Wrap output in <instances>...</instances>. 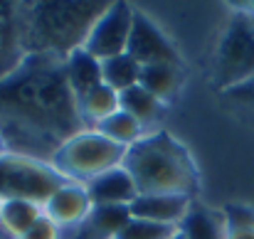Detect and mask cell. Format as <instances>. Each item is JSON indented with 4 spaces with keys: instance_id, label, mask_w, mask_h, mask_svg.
<instances>
[{
    "instance_id": "obj_20",
    "label": "cell",
    "mask_w": 254,
    "mask_h": 239,
    "mask_svg": "<svg viewBox=\"0 0 254 239\" xmlns=\"http://www.w3.org/2000/svg\"><path fill=\"white\" fill-rule=\"evenodd\" d=\"M178 232L183 235V239H225L222 222L202 207H190L183 222L178 225Z\"/></svg>"
},
{
    "instance_id": "obj_25",
    "label": "cell",
    "mask_w": 254,
    "mask_h": 239,
    "mask_svg": "<svg viewBox=\"0 0 254 239\" xmlns=\"http://www.w3.org/2000/svg\"><path fill=\"white\" fill-rule=\"evenodd\" d=\"M230 239H254V230H242V232H232Z\"/></svg>"
},
{
    "instance_id": "obj_29",
    "label": "cell",
    "mask_w": 254,
    "mask_h": 239,
    "mask_svg": "<svg viewBox=\"0 0 254 239\" xmlns=\"http://www.w3.org/2000/svg\"><path fill=\"white\" fill-rule=\"evenodd\" d=\"M2 202H5V200H2V197H0V210H2Z\"/></svg>"
},
{
    "instance_id": "obj_22",
    "label": "cell",
    "mask_w": 254,
    "mask_h": 239,
    "mask_svg": "<svg viewBox=\"0 0 254 239\" xmlns=\"http://www.w3.org/2000/svg\"><path fill=\"white\" fill-rule=\"evenodd\" d=\"M175 235H178V227L156 225V222H148V220L131 217L128 225L119 232L116 239H173Z\"/></svg>"
},
{
    "instance_id": "obj_3",
    "label": "cell",
    "mask_w": 254,
    "mask_h": 239,
    "mask_svg": "<svg viewBox=\"0 0 254 239\" xmlns=\"http://www.w3.org/2000/svg\"><path fill=\"white\" fill-rule=\"evenodd\" d=\"M138 195H188L195 190V168L188 151L168 133H151L126 148L121 163Z\"/></svg>"
},
{
    "instance_id": "obj_2",
    "label": "cell",
    "mask_w": 254,
    "mask_h": 239,
    "mask_svg": "<svg viewBox=\"0 0 254 239\" xmlns=\"http://www.w3.org/2000/svg\"><path fill=\"white\" fill-rule=\"evenodd\" d=\"M109 2L99 0H45L27 5V50L30 55H55L67 60L82 50Z\"/></svg>"
},
{
    "instance_id": "obj_5",
    "label": "cell",
    "mask_w": 254,
    "mask_h": 239,
    "mask_svg": "<svg viewBox=\"0 0 254 239\" xmlns=\"http://www.w3.org/2000/svg\"><path fill=\"white\" fill-rule=\"evenodd\" d=\"M67 180L47 163L12 156H0V197L2 200H30L45 207L52 192Z\"/></svg>"
},
{
    "instance_id": "obj_12",
    "label": "cell",
    "mask_w": 254,
    "mask_h": 239,
    "mask_svg": "<svg viewBox=\"0 0 254 239\" xmlns=\"http://www.w3.org/2000/svg\"><path fill=\"white\" fill-rule=\"evenodd\" d=\"M131 210L126 205L114 207H91L82 225L62 232V239H116L119 232L128 225Z\"/></svg>"
},
{
    "instance_id": "obj_16",
    "label": "cell",
    "mask_w": 254,
    "mask_h": 239,
    "mask_svg": "<svg viewBox=\"0 0 254 239\" xmlns=\"http://www.w3.org/2000/svg\"><path fill=\"white\" fill-rule=\"evenodd\" d=\"M119 109L126 111L128 116H133V119L146 128L148 123H156V121L161 119V114H163V101L156 99L151 91H146V89L138 84V86H133V89L119 94Z\"/></svg>"
},
{
    "instance_id": "obj_8",
    "label": "cell",
    "mask_w": 254,
    "mask_h": 239,
    "mask_svg": "<svg viewBox=\"0 0 254 239\" xmlns=\"http://www.w3.org/2000/svg\"><path fill=\"white\" fill-rule=\"evenodd\" d=\"M27 55V5L0 2V79L12 74Z\"/></svg>"
},
{
    "instance_id": "obj_4",
    "label": "cell",
    "mask_w": 254,
    "mask_h": 239,
    "mask_svg": "<svg viewBox=\"0 0 254 239\" xmlns=\"http://www.w3.org/2000/svg\"><path fill=\"white\" fill-rule=\"evenodd\" d=\"M126 158V146H119L101 136L99 131H82L74 138H69L57 156L52 158V168L69 182H89L99 178L101 173L119 168Z\"/></svg>"
},
{
    "instance_id": "obj_26",
    "label": "cell",
    "mask_w": 254,
    "mask_h": 239,
    "mask_svg": "<svg viewBox=\"0 0 254 239\" xmlns=\"http://www.w3.org/2000/svg\"><path fill=\"white\" fill-rule=\"evenodd\" d=\"M7 151H5V146H2V141H0V156H5Z\"/></svg>"
},
{
    "instance_id": "obj_10",
    "label": "cell",
    "mask_w": 254,
    "mask_h": 239,
    "mask_svg": "<svg viewBox=\"0 0 254 239\" xmlns=\"http://www.w3.org/2000/svg\"><path fill=\"white\" fill-rule=\"evenodd\" d=\"M91 200H89V195H86V187L84 185H79V182H64V185H60L55 192H52V197L45 202V215L62 230V232H67V230H74L77 225H82L84 222V217L91 212Z\"/></svg>"
},
{
    "instance_id": "obj_21",
    "label": "cell",
    "mask_w": 254,
    "mask_h": 239,
    "mask_svg": "<svg viewBox=\"0 0 254 239\" xmlns=\"http://www.w3.org/2000/svg\"><path fill=\"white\" fill-rule=\"evenodd\" d=\"M79 109H82V116H84L86 123L96 126L119 111V94L114 89H109L106 84H101L94 91H89L84 99H79Z\"/></svg>"
},
{
    "instance_id": "obj_15",
    "label": "cell",
    "mask_w": 254,
    "mask_h": 239,
    "mask_svg": "<svg viewBox=\"0 0 254 239\" xmlns=\"http://www.w3.org/2000/svg\"><path fill=\"white\" fill-rule=\"evenodd\" d=\"M45 207L30 200H5L0 210V230L10 239H20L40 217Z\"/></svg>"
},
{
    "instance_id": "obj_19",
    "label": "cell",
    "mask_w": 254,
    "mask_h": 239,
    "mask_svg": "<svg viewBox=\"0 0 254 239\" xmlns=\"http://www.w3.org/2000/svg\"><path fill=\"white\" fill-rule=\"evenodd\" d=\"M180 67H170V64H153V67H141V86L146 91H151L156 99L166 101L170 99L178 89H180Z\"/></svg>"
},
{
    "instance_id": "obj_6",
    "label": "cell",
    "mask_w": 254,
    "mask_h": 239,
    "mask_svg": "<svg viewBox=\"0 0 254 239\" xmlns=\"http://www.w3.org/2000/svg\"><path fill=\"white\" fill-rule=\"evenodd\" d=\"M254 77V20L247 15L235 17L217 47L215 79L227 91Z\"/></svg>"
},
{
    "instance_id": "obj_7",
    "label": "cell",
    "mask_w": 254,
    "mask_h": 239,
    "mask_svg": "<svg viewBox=\"0 0 254 239\" xmlns=\"http://www.w3.org/2000/svg\"><path fill=\"white\" fill-rule=\"evenodd\" d=\"M133 10L126 2H109V7L101 12V17L94 22L89 37L84 42V50L94 55L99 62L126 55L128 37L133 27Z\"/></svg>"
},
{
    "instance_id": "obj_13",
    "label": "cell",
    "mask_w": 254,
    "mask_h": 239,
    "mask_svg": "<svg viewBox=\"0 0 254 239\" xmlns=\"http://www.w3.org/2000/svg\"><path fill=\"white\" fill-rule=\"evenodd\" d=\"M128 210L131 217L178 227L190 210V197L188 195H138L128 205Z\"/></svg>"
},
{
    "instance_id": "obj_1",
    "label": "cell",
    "mask_w": 254,
    "mask_h": 239,
    "mask_svg": "<svg viewBox=\"0 0 254 239\" xmlns=\"http://www.w3.org/2000/svg\"><path fill=\"white\" fill-rule=\"evenodd\" d=\"M84 126L62 57L27 55L0 79V141L7 153L50 165L69 138L86 131Z\"/></svg>"
},
{
    "instance_id": "obj_18",
    "label": "cell",
    "mask_w": 254,
    "mask_h": 239,
    "mask_svg": "<svg viewBox=\"0 0 254 239\" xmlns=\"http://www.w3.org/2000/svg\"><path fill=\"white\" fill-rule=\"evenodd\" d=\"M94 131H99L109 141H114L119 146H126V148L143 138V126L133 116H128L126 111H121V109L116 114H111L109 119H104L101 123H96Z\"/></svg>"
},
{
    "instance_id": "obj_17",
    "label": "cell",
    "mask_w": 254,
    "mask_h": 239,
    "mask_svg": "<svg viewBox=\"0 0 254 239\" xmlns=\"http://www.w3.org/2000/svg\"><path fill=\"white\" fill-rule=\"evenodd\" d=\"M101 81L114 89L116 94H124L141 81V64L131 55H119L101 62Z\"/></svg>"
},
{
    "instance_id": "obj_11",
    "label": "cell",
    "mask_w": 254,
    "mask_h": 239,
    "mask_svg": "<svg viewBox=\"0 0 254 239\" xmlns=\"http://www.w3.org/2000/svg\"><path fill=\"white\" fill-rule=\"evenodd\" d=\"M84 187L94 207H114V205L128 207L138 197V187L124 165L101 173L99 178L89 180Z\"/></svg>"
},
{
    "instance_id": "obj_23",
    "label": "cell",
    "mask_w": 254,
    "mask_h": 239,
    "mask_svg": "<svg viewBox=\"0 0 254 239\" xmlns=\"http://www.w3.org/2000/svg\"><path fill=\"white\" fill-rule=\"evenodd\" d=\"M225 94H227V99L232 104H237L247 116L254 119V77L242 81V84H237V86H232V89H227Z\"/></svg>"
},
{
    "instance_id": "obj_24",
    "label": "cell",
    "mask_w": 254,
    "mask_h": 239,
    "mask_svg": "<svg viewBox=\"0 0 254 239\" xmlns=\"http://www.w3.org/2000/svg\"><path fill=\"white\" fill-rule=\"evenodd\" d=\"M20 239H62V230L47 215H42Z\"/></svg>"
},
{
    "instance_id": "obj_28",
    "label": "cell",
    "mask_w": 254,
    "mask_h": 239,
    "mask_svg": "<svg viewBox=\"0 0 254 239\" xmlns=\"http://www.w3.org/2000/svg\"><path fill=\"white\" fill-rule=\"evenodd\" d=\"M173 239H183V235H180V232H178V235H175V237H173Z\"/></svg>"
},
{
    "instance_id": "obj_9",
    "label": "cell",
    "mask_w": 254,
    "mask_h": 239,
    "mask_svg": "<svg viewBox=\"0 0 254 239\" xmlns=\"http://www.w3.org/2000/svg\"><path fill=\"white\" fill-rule=\"evenodd\" d=\"M126 55H131L141 67H153V64L180 67V57L175 47L170 45V40L141 12L133 15V27H131Z\"/></svg>"
},
{
    "instance_id": "obj_14",
    "label": "cell",
    "mask_w": 254,
    "mask_h": 239,
    "mask_svg": "<svg viewBox=\"0 0 254 239\" xmlns=\"http://www.w3.org/2000/svg\"><path fill=\"white\" fill-rule=\"evenodd\" d=\"M64 74L69 81V89L74 91L77 101L84 99L89 91H94L96 86H101V62L89 55L84 47L72 52L67 60H64Z\"/></svg>"
},
{
    "instance_id": "obj_27",
    "label": "cell",
    "mask_w": 254,
    "mask_h": 239,
    "mask_svg": "<svg viewBox=\"0 0 254 239\" xmlns=\"http://www.w3.org/2000/svg\"><path fill=\"white\" fill-rule=\"evenodd\" d=\"M0 239H10V237H7V235H5V232H2V230H0Z\"/></svg>"
}]
</instances>
